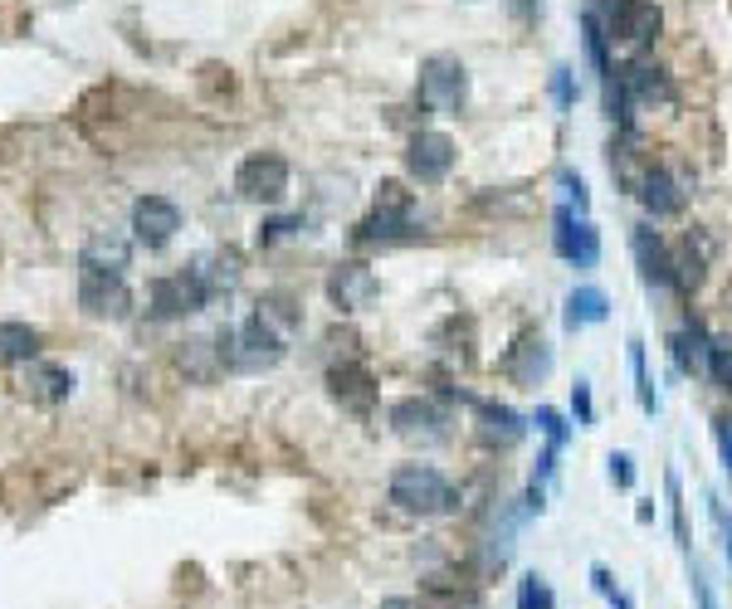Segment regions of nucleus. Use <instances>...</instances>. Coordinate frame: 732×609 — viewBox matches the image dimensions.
<instances>
[{
  "mask_svg": "<svg viewBox=\"0 0 732 609\" xmlns=\"http://www.w3.org/2000/svg\"><path fill=\"white\" fill-rule=\"evenodd\" d=\"M391 502L411 517H449L459 507V488L430 464H401L391 474Z\"/></svg>",
  "mask_w": 732,
  "mask_h": 609,
  "instance_id": "1",
  "label": "nucleus"
},
{
  "mask_svg": "<svg viewBox=\"0 0 732 609\" xmlns=\"http://www.w3.org/2000/svg\"><path fill=\"white\" fill-rule=\"evenodd\" d=\"M79 308L88 318H128V308H132L128 268L108 264V259L79 254Z\"/></svg>",
  "mask_w": 732,
  "mask_h": 609,
  "instance_id": "2",
  "label": "nucleus"
},
{
  "mask_svg": "<svg viewBox=\"0 0 732 609\" xmlns=\"http://www.w3.org/2000/svg\"><path fill=\"white\" fill-rule=\"evenodd\" d=\"M469 98V69L459 55H430L421 64V108L454 118Z\"/></svg>",
  "mask_w": 732,
  "mask_h": 609,
  "instance_id": "3",
  "label": "nucleus"
},
{
  "mask_svg": "<svg viewBox=\"0 0 732 609\" xmlns=\"http://www.w3.org/2000/svg\"><path fill=\"white\" fill-rule=\"evenodd\" d=\"M235 191L245 195V201L279 205L288 195V162L279 152H249L245 162L235 166Z\"/></svg>",
  "mask_w": 732,
  "mask_h": 609,
  "instance_id": "4",
  "label": "nucleus"
},
{
  "mask_svg": "<svg viewBox=\"0 0 732 609\" xmlns=\"http://www.w3.org/2000/svg\"><path fill=\"white\" fill-rule=\"evenodd\" d=\"M146 302H152V318L172 322V318H191V312H201L205 302H211V288L196 278V268H181V273H162V278H152Z\"/></svg>",
  "mask_w": 732,
  "mask_h": 609,
  "instance_id": "5",
  "label": "nucleus"
},
{
  "mask_svg": "<svg viewBox=\"0 0 732 609\" xmlns=\"http://www.w3.org/2000/svg\"><path fill=\"white\" fill-rule=\"evenodd\" d=\"M459 162V146L449 132H415L411 146H405V171L421 186H439Z\"/></svg>",
  "mask_w": 732,
  "mask_h": 609,
  "instance_id": "6",
  "label": "nucleus"
},
{
  "mask_svg": "<svg viewBox=\"0 0 732 609\" xmlns=\"http://www.w3.org/2000/svg\"><path fill=\"white\" fill-rule=\"evenodd\" d=\"M504 375L518 391H538L542 381L552 375V346L542 332H522L518 342L504 351Z\"/></svg>",
  "mask_w": 732,
  "mask_h": 609,
  "instance_id": "7",
  "label": "nucleus"
},
{
  "mask_svg": "<svg viewBox=\"0 0 732 609\" xmlns=\"http://www.w3.org/2000/svg\"><path fill=\"white\" fill-rule=\"evenodd\" d=\"M176 229H181V205L172 195H142L132 205V239L142 249H166L176 239Z\"/></svg>",
  "mask_w": 732,
  "mask_h": 609,
  "instance_id": "8",
  "label": "nucleus"
},
{
  "mask_svg": "<svg viewBox=\"0 0 732 609\" xmlns=\"http://www.w3.org/2000/svg\"><path fill=\"white\" fill-rule=\"evenodd\" d=\"M552 249H557L567 264H577V268H591L595 259H601V235H595V225L591 219H577L567 205L552 215Z\"/></svg>",
  "mask_w": 732,
  "mask_h": 609,
  "instance_id": "9",
  "label": "nucleus"
},
{
  "mask_svg": "<svg viewBox=\"0 0 732 609\" xmlns=\"http://www.w3.org/2000/svg\"><path fill=\"white\" fill-rule=\"evenodd\" d=\"M601 25L611 29V39H625V45H650L659 29H664V10H659L654 0H621Z\"/></svg>",
  "mask_w": 732,
  "mask_h": 609,
  "instance_id": "10",
  "label": "nucleus"
},
{
  "mask_svg": "<svg viewBox=\"0 0 732 609\" xmlns=\"http://www.w3.org/2000/svg\"><path fill=\"white\" fill-rule=\"evenodd\" d=\"M376 292H381V283H376V273L357 264V259H347V264H338L328 273V298L338 302L342 312H362Z\"/></svg>",
  "mask_w": 732,
  "mask_h": 609,
  "instance_id": "11",
  "label": "nucleus"
},
{
  "mask_svg": "<svg viewBox=\"0 0 732 609\" xmlns=\"http://www.w3.org/2000/svg\"><path fill=\"white\" fill-rule=\"evenodd\" d=\"M391 425L401 439H421V444H439L445 439V415L430 401H401L391 409Z\"/></svg>",
  "mask_w": 732,
  "mask_h": 609,
  "instance_id": "12",
  "label": "nucleus"
},
{
  "mask_svg": "<svg viewBox=\"0 0 732 609\" xmlns=\"http://www.w3.org/2000/svg\"><path fill=\"white\" fill-rule=\"evenodd\" d=\"M328 385H332V395H338L347 409H371L376 401V381H371V371H366L362 361H342V366H332L328 371Z\"/></svg>",
  "mask_w": 732,
  "mask_h": 609,
  "instance_id": "13",
  "label": "nucleus"
},
{
  "mask_svg": "<svg viewBox=\"0 0 732 609\" xmlns=\"http://www.w3.org/2000/svg\"><path fill=\"white\" fill-rule=\"evenodd\" d=\"M645 201V210H650L654 219H674V215H684V191H678V181L669 171H645L640 176V191H635Z\"/></svg>",
  "mask_w": 732,
  "mask_h": 609,
  "instance_id": "14",
  "label": "nucleus"
},
{
  "mask_svg": "<svg viewBox=\"0 0 732 609\" xmlns=\"http://www.w3.org/2000/svg\"><path fill=\"white\" fill-rule=\"evenodd\" d=\"M474 409H479V439H484V444L512 449L522 434H528V425H522V419L512 415L508 405H494V401H474Z\"/></svg>",
  "mask_w": 732,
  "mask_h": 609,
  "instance_id": "15",
  "label": "nucleus"
},
{
  "mask_svg": "<svg viewBox=\"0 0 732 609\" xmlns=\"http://www.w3.org/2000/svg\"><path fill=\"white\" fill-rule=\"evenodd\" d=\"M181 371L191 375V381H215L220 371H229L220 337H191V342H181Z\"/></svg>",
  "mask_w": 732,
  "mask_h": 609,
  "instance_id": "16",
  "label": "nucleus"
},
{
  "mask_svg": "<svg viewBox=\"0 0 732 609\" xmlns=\"http://www.w3.org/2000/svg\"><path fill=\"white\" fill-rule=\"evenodd\" d=\"M25 391L35 395L39 405H59V401H69V395H73V371H64V366H49V361H29Z\"/></svg>",
  "mask_w": 732,
  "mask_h": 609,
  "instance_id": "17",
  "label": "nucleus"
},
{
  "mask_svg": "<svg viewBox=\"0 0 732 609\" xmlns=\"http://www.w3.org/2000/svg\"><path fill=\"white\" fill-rule=\"evenodd\" d=\"M352 239H357L362 249H371V244H401V239H415V229H411V215H386V210H371V215L352 229Z\"/></svg>",
  "mask_w": 732,
  "mask_h": 609,
  "instance_id": "18",
  "label": "nucleus"
},
{
  "mask_svg": "<svg viewBox=\"0 0 732 609\" xmlns=\"http://www.w3.org/2000/svg\"><path fill=\"white\" fill-rule=\"evenodd\" d=\"M630 244H635V259H640V278L650 283H669V244L654 235L650 225H635V235H630Z\"/></svg>",
  "mask_w": 732,
  "mask_h": 609,
  "instance_id": "19",
  "label": "nucleus"
},
{
  "mask_svg": "<svg viewBox=\"0 0 732 609\" xmlns=\"http://www.w3.org/2000/svg\"><path fill=\"white\" fill-rule=\"evenodd\" d=\"M674 361H678V371H688V375H708V361H713V342H708V332L698 327V322H688L684 332H674Z\"/></svg>",
  "mask_w": 732,
  "mask_h": 609,
  "instance_id": "20",
  "label": "nucleus"
},
{
  "mask_svg": "<svg viewBox=\"0 0 732 609\" xmlns=\"http://www.w3.org/2000/svg\"><path fill=\"white\" fill-rule=\"evenodd\" d=\"M704 268H708V254L694 249V235H688L678 249H669V283H674L678 292H694L698 283H704Z\"/></svg>",
  "mask_w": 732,
  "mask_h": 609,
  "instance_id": "21",
  "label": "nucleus"
},
{
  "mask_svg": "<svg viewBox=\"0 0 732 609\" xmlns=\"http://www.w3.org/2000/svg\"><path fill=\"white\" fill-rule=\"evenodd\" d=\"M191 268H196V278L211 288V298H215V292H229V288L239 283V254H235V249H215V254H201Z\"/></svg>",
  "mask_w": 732,
  "mask_h": 609,
  "instance_id": "22",
  "label": "nucleus"
},
{
  "mask_svg": "<svg viewBox=\"0 0 732 609\" xmlns=\"http://www.w3.org/2000/svg\"><path fill=\"white\" fill-rule=\"evenodd\" d=\"M39 356V332L25 322H0V366H20Z\"/></svg>",
  "mask_w": 732,
  "mask_h": 609,
  "instance_id": "23",
  "label": "nucleus"
},
{
  "mask_svg": "<svg viewBox=\"0 0 732 609\" xmlns=\"http://www.w3.org/2000/svg\"><path fill=\"white\" fill-rule=\"evenodd\" d=\"M611 318V298L601 288H577L567 298V327L581 332V327H595V322Z\"/></svg>",
  "mask_w": 732,
  "mask_h": 609,
  "instance_id": "24",
  "label": "nucleus"
},
{
  "mask_svg": "<svg viewBox=\"0 0 732 609\" xmlns=\"http://www.w3.org/2000/svg\"><path fill=\"white\" fill-rule=\"evenodd\" d=\"M630 371H635V391H640L645 415H654L659 395H654V385H650V366H645V342H630Z\"/></svg>",
  "mask_w": 732,
  "mask_h": 609,
  "instance_id": "25",
  "label": "nucleus"
},
{
  "mask_svg": "<svg viewBox=\"0 0 732 609\" xmlns=\"http://www.w3.org/2000/svg\"><path fill=\"white\" fill-rule=\"evenodd\" d=\"M518 609H552V590H547V581H542L538 571L518 581Z\"/></svg>",
  "mask_w": 732,
  "mask_h": 609,
  "instance_id": "26",
  "label": "nucleus"
},
{
  "mask_svg": "<svg viewBox=\"0 0 732 609\" xmlns=\"http://www.w3.org/2000/svg\"><path fill=\"white\" fill-rule=\"evenodd\" d=\"M376 210H386V215H411V191H405L401 181H381L376 186Z\"/></svg>",
  "mask_w": 732,
  "mask_h": 609,
  "instance_id": "27",
  "label": "nucleus"
},
{
  "mask_svg": "<svg viewBox=\"0 0 732 609\" xmlns=\"http://www.w3.org/2000/svg\"><path fill=\"white\" fill-rule=\"evenodd\" d=\"M532 425H538L542 434L552 439V449H562V444H567V419H562L557 409H547V405H542L538 415H532Z\"/></svg>",
  "mask_w": 732,
  "mask_h": 609,
  "instance_id": "28",
  "label": "nucleus"
},
{
  "mask_svg": "<svg viewBox=\"0 0 732 609\" xmlns=\"http://www.w3.org/2000/svg\"><path fill=\"white\" fill-rule=\"evenodd\" d=\"M708 375H713L723 391H732V342H713V361H708Z\"/></svg>",
  "mask_w": 732,
  "mask_h": 609,
  "instance_id": "29",
  "label": "nucleus"
},
{
  "mask_svg": "<svg viewBox=\"0 0 732 609\" xmlns=\"http://www.w3.org/2000/svg\"><path fill=\"white\" fill-rule=\"evenodd\" d=\"M571 409H577V425L591 429L595 425V405H591V381H577L571 385Z\"/></svg>",
  "mask_w": 732,
  "mask_h": 609,
  "instance_id": "30",
  "label": "nucleus"
},
{
  "mask_svg": "<svg viewBox=\"0 0 732 609\" xmlns=\"http://www.w3.org/2000/svg\"><path fill=\"white\" fill-rule=\"evenodd\" d=\"M664 488H669V512H674V537H678V546H688V527H684V502H678V474H669V478H664Z\"/></svg>",
  "mask_w": 732,
  "mask_h": 609,
  "instance_id": "31",
  "label": "nucleus"
},
{
  "mask_svg": "<svg viewBox=\"0 0 732 609\" xmlns=\"http://www.w3.org/2000/svg\"><path fill=\"white\" fill-rule=\"evenodd\" d=\"M303 219H269L264 229H259V244H274V239H284V235H293Z\"/></svg>",
  "mask_w": 732,
  "mask_h": 609,
  "instance_id": "32",
  "label": "nucleus"
},
{
  "mask_svg": "<svg viewBox=\"0 0 732 609\" xmlns=\"http://www.w3.org/2000/svg\"><path fill=\"white\" fill-rule=\"evenodd\" d=\"M611 478H615V488H635L630 454H611Z\"/></svg>",
  "mask_w": 732,
  "mask_h": 609,
  "instance_id": "33",
  "label": "nucleus"
},
{
  "mask_svg": "<svg viewBox=\"0 0 732 609\" xmlns=\"http://www.w3.org/2000/svg\"><path fill=\"white\" fill-rule=\"evenodd\" d=\"M713 434H718V449H723V468L732 474V419H713Z\"/></svg>",
  "mask_w": 732,
  "mask_h": 609,
  "instance_id": "34",
  "label": "nucleus"
},
{
  "mask_svg": "<svg viewBox=\"0 0 732 609\" xmlns=\"http://www.w3.org/2000/svg\"><path fill=\"white\" fill-rule=\"evenodd\" d=\"M552 88H557V103H562V108H571V98H577V93H571V69H557V73H552Z\"/></svg>",
  "mask_w": 732,
  "mask_h": 609,
  "instance_id": "35",
  "label": "nucleus"
},
{
  "mask_svg": "<svg viewBox=\"0 0 732 609\" xmlns=\"http://www.w3.org/2000/svg\"><path fill=\"white\" fill-rule=\"evenodd\" d=\"M381 609H421V605L405 600V595H395V600H381Z\"/></svg>",
  "mask_w": 732,
  "mask_h": 609,
  "instance_id": "36",
  "label": "nucleus"
},
{
  "mask_svg": "<svg viewBox=\"0 0 732 609\" xmlns=\"http://www.w3.org/2000/svg\"><path fill=\"white\" fill-rule=\"evenodd\" d=\"M605 600H611V609H635V605H630V595H621V590H611Z\"/></svg>",
  "mask_w": 732,
  "mask_h": 609,
  "instance_id": "37",
  "label": "nucleus"
}]
</instances>
